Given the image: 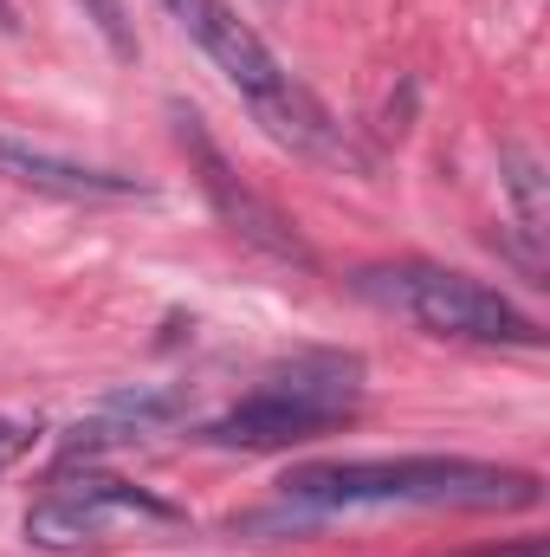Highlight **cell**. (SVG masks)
I'll list each match as a JSON object with an SVG mask.
<instances>
[{
    "label": "cell",
    "mask_w": 550,
    "mask_h": 557,
    "mask_svg": "<svg viewBox=\"0 0 550 557\" xmlns=\"http://www.w3.org/2000/svg\"><path fill=\"white\" fill-rule=\"evenodd\" d=\"M285 499L311 512L350 506H453V512H525L538 506V473L492 467L466 454H396V460H311L285 473Z\"/></svg>",
    "instance_id": "1"
},
{
    "label": "cell",
    "mask_w": 550,
    "mask_h": 557,
    "mask_svg": "<svg viewBox=\"0 0 550 557\" xmlns=\"http://www.w3.org/2000/svg\"><path fill=\"white\" fill-rule=\"evenodd\" d=\"M162 7H168V13L188 26V39L227 72V85L253 104V117H260L278 143L311 149V156H330V162H350V143L337 137L330 111L278 65V52L227 7V0H162Z\"/></svg>",
    "instance_id": "2"
},
{
    "label": "cell",
    "mask_w": 550,
    "mask_h": 557,
    "mask_svg": "<svg viewBox=\"0 0 550 557\" xmlns=\"http://www.w3.org/2000/svg\"><path fill=\"white\" fill-rule=\"evenodd\" d=\"M357 403H363V363L317 350V357H298L291 370H273L253 396H240L227 416L208 421L201 441L208 447H291L350 421Z\"/></svg>",
    "instance_id": "3"
},
{
    "label": "cell",
    "mask_w": 550,
    "mask_h": 557,
    "mask_svg": "<svg viewBox=\"0 0 550 557\" xmlns=\"http://www.w3.org/2000/svg\"><path fill=\"white\" fill-rule=\"evenodd\" d=\"M357 292L376 298L383 311L421 324L427 337H453V344H538V324L499 285L460 273V267H434V260L363 267Z\"/></svg>",
    "instance_id": "4"
},
{
    "label": "cell",
    "mask_w": 550,
    "mask_h": 557,
    "mask_svg": "<svg viewBox=\"0 0 550 557\" xmlns=\"http://www.w3.org/2000/svg\"><path fill=\"white\" fill-rule=\"evenodd\" d=\"M175 525L182 512L155 493H142L130 480H59L33 512H26V539L39 552H78L98 545L111 525Z\"/></svg>",
    "instance_id": "5"
},
{
    "label": "cell",
    "mask_w": 550,
    "mask_h": 557,
    "mask_svg": "<svg viewBox=\"0 0 550 557\" xmlns=\"http://www.w3.org/2000/svg\"><path fill=\"white\" fill-rule=\"evenodd\" d=\"M175 124H182V143L195 149V162H201V188L214 195V208L247 234V240H260L266 253H285V260H304V247H298V234L278 221L273 201H260L253 188H240L234 175H227V162H221V149H214V137L201 131V117L195 111H175Z\"/></svg>",
    "instance_id": "6"
},
{
    "label": "cell",
    "mask_w": 550,
    "mask_h": 557,
    "mask_svg": "<svg viewBox=\"0 0 550 557\" xmlns=\"http://www.w3.org/2000/svg\"><path fill=\"white\" fill-rule=\"evenodd\" d=\"M0 175H13V182H26V188H46V195H72V201H124V195H142L137 175L59 162V156H46V149H26V143H7V137H0Z\"/></svg>",
    "instance_id": "7"
},
{
    "label": "cell",
    "mask_w": 550,
    "mask_h": 557,
    "mask_svg": "<svg viewBox=\"0 0 550 557\" xmlns=\"http://www.w3.org/2000/svg\"><path fill=\"white\" fill-rule=\"evenodd\" d=\"M168 416H175V396H117L104 416L78 421V428L65 434V460L98 454V447H117V441H142V434H155Z\"/></svg>",
    "instance_id": "8"
},
{
    "label": "cell",
    "mask_w": 550,
    "mask_h": 557,
    "mask_svg": "<svg viewBox=\"0 0 550 557\" xmlns=\"http://www.w3.org/2000/svg\"><path fill=\"white\" fill-rule=\"evenodd\" d=\"M26 447H33V428H26V421H7V416H0V467H13Z\"/></svg>",
    "instance_id": "9"
},
{
    "label": "cell",
    "mask_w": 550,
    "mask_h": 557,
    "mask_svg": "<svg viewBox=\"0 0 550 557\" xmlns=\"http://www.w3.org/2000/svg\"><path fill=\"white\" fill-rule=\"evenodd\" d=\"M20 20H13V0H0V33H13Z\"/></svg>",
    "instance_id": "10"
}]
</instances>
